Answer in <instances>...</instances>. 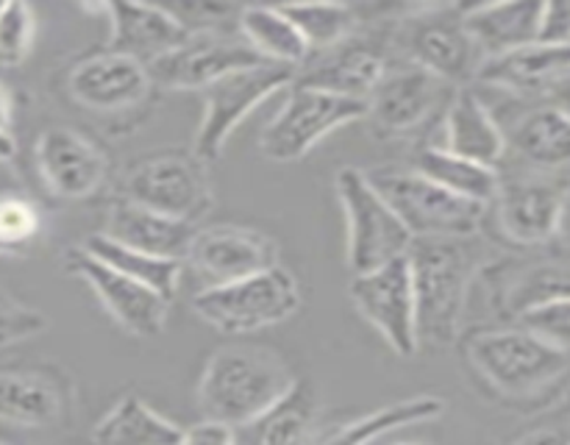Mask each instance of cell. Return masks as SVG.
Masks as SVG:
<instances>
[{
  "mask_svg": "<svg viewBox=\"0 0 570 445\" xmlns=\"http://www.w3.org/2000/svg\"><path fill=\"white\" fill-rule=\"evenodd\" d=\"M473 382L488 398L518 409H543L566 395L570 350L532 337L521 326L476 328L460 343Z\"/></svg>",
  "mask_w": 570,
  "mask_h": 445,
  "instance_id": "1",
  "label": "cell"
},
{
  "mask_svg": "<svg viewBox=\"0 0 570 445\" xmlns=\"http://www.w3.org/2000/svg\"><path fill=\"white\" fill-rule=\"evenodd\" d=\"M479 237V234H476ZM476 237H421L412 239L406 259L415 289L417 343L456 345L462 317L479 273L493 261Z\"/></svg>",
  "mask_w": 570,
  "mask_h": 445,
  "instance_id": "2",
  "label": "cell"
},
{
  "mask_svg": "<svg viewBox=\"0 0 570 445\" xmlns=\"http://www.w3.org/2000/svg\"><path fill=\"white\" fill-rule=\"evenodd\" d=\"M295 382L287 362L267 345L228 343L206 362L195 400L204 421L239 428L282 400Z\"/></svg>",
  "mask_w": 570,
  "mask_h": 445,
  "instance_id": "3",
  "label": "cell"
},
{
  "mask_svg": "<svg viewBox=\"0 0 570 445\" xmlns=\"http://www.w3.org/2000/svg\"><path fill=\"white\" fill-rule=\"evenodd\" d=\"M462 9L465 6L454 3L406 6L393 17L387 48L451 87H471L482 56L468 33Z\"/></svg>",
  "mask_w": 570,
  "mask_h": 445,
  "instance_id": "4",
  "label": "cell"
},
{
  "mask_svg": "<svg viewBox=\"0 0 570 445\" xmlns=\"http://www.w3.org/2000/svg\"><path fill=\"white\" fill-rule=\"evenodd\" d=\"M362 172L412 239L476 237L488 220V206L456 198L410 165H376Z\"/></svg>",
  "mask_w": 570,
  "mask_h": 445,
  "instance_id": "5",
  "label": "cell"
},
{
  "mask_svg": "<svg viewBox=\"0 0 570 445\" xmlns=\"http://www.w3.org/2000/svg\"><path fill=\"white\" fill-rule=\"evenodd\" d=\"M120 198L198 226L215 206L209 165H204L193 148L154 150L126 167Z\"/></svg>",
  "mask_w": 570,
  "mask_h": 445,
  "instance_id": "6",
  "label": "cell"
},
{
  "mask_svg": "<svg viewBox=\"0 0 570 445\" xmlns=\"http://www.w3.org/2000/svg\"><path fill=\"white\" fill-rule=\"evenodd\" d=\"M195 315L220 334L243 337L289 320L301 309V287L287 267H271L239 281L204 287L193 298Z\"/></svg>",
  "mask_w": 570,
  "mask_h": 445,
  "instance_id": "7",
  "label": "cell"
},
{
  "mask_svg": "<svg viewBox=\"0 0 570 445\" xmlns=\"http://www.w3.org/2000/svg\"><path fill=\"white\" fill-rule=\"evenodd\" d=\"M334 192L345 215L348 231V267L354 276L371 273L387 261L406 256L412 237L382 195L367 184L360 167H340L334 176Z\"/></svg>",
  "mask_w": 570,
  "mask_h": 445,
  "instance_id": "8",
  "label": "cell"
},
{
  "mask_svg": "<svg viewBox=\"0 0 570 445\" xmlns=\"http://www.w3.org/2000/svg\"><path fill=\"white\" fill-rule=\"evenodd\" d=\"M362 117H367V100L289 83L282 109L262 131L259 150L271 161L289 165V161L304 159L332 131Z\"/></svg>",
  "mask_w": 570,
  "mask_h": 445,
  "instance_id": "9",
  "label": "cell"
},
{
  "mask_svg": "<svg viewBox=\"0 0 570 445\" xmlns=\"http://www.w3.org/2000/svg\"><path fill=\"white\" fill-rule=\"evenodd\" d=\"M293 78V67L271 65V61H259V65L243 67V70L217 78L212 87L204 89V117H200L193 142L195 156L204 165L220 159L228 139L243 126L245 117L259 109L267 98L287 89Z\"/></svg>",
  "mask_w": 570,
  "mask_h": 445,
  "instance_id": "10",
  "label": "cell"
},
{
  "mask_svg": "<svg viewBox=\"0 0 570 445\" xmlns=\"http://www.w3.org/2000/svg\"><path fill=\"white\" fill-rule=\"evenodd\" d=\"M568 187L543 170L499 172V189L488 211L495 215V228L504 243L515 248H543L566 228Z\"/></svg>",
  "mask_w": 570,
  "mask_h": 445,
  "instance_id": "11",
  "label": "cell"
},
{
  "mask_svg": "<svg viewBox=\"0 0 570 445\" xmlns=\"http://www.w3.org/2000/svg\"><path fill=\"white\" fill-rule=\"evenodd\" d=\"M282 265V245L271 234L237 222L195 228L184 267H193L206 287L239 281Z\"/></svg>",
  "mask_w": 570,
  "mask_h": 445,
  "instance_id": "12",
  "label": "cell"
},
{
  "mask_svg": "<svg viewBox=\"0 0 570 445\" xmlns=\"http://www.w3.org/2000/svg\"><path fill=\"white\" fill-rule=\"evenodd\" d=\"M259 56L245 44V39L232 31L187 33L176 48L161 53L148 67L156 89L170 92H204L217 78L243 67L259 65Z\"/></svg>",
  "mask_w": 570,
  "mask_h": 445,
  "instance_id": "13",
  "label": "cell"
},
{
  "mask_svg": "<svg viewBox=\"0 0 570 445\" xmlns=\"http://www.w3.org/2000/svg\"><path fill=\"white\" fill-rule=\"evenodd\" d=\"M65 270L87 284L100 300L106 315L131 337H159L170 317V300L156 295L145 284L122 276L92 254L76 245L65 254Z\"/></svg>",
  "mask_w": 570,
  "mask_h": 445,
  "instance_id": "14",
  "label": "cell"
},
{
  "mask_svg": "<svg viewBox=\"0 0 570 445\" xmlns=\"http://www.w3.org/2000/svg\"><path fill=\"white\" fill-rule=\"evenodd\" d=\"M456 89L460 87L440 81L438 76L410 61H401V65L387 67L382 81L371 92L367 117L376 122L379 131L404 137V134L432 126L438 117L443 120Z\"/></svg>",
  "mask_w": 570,
  "mask_h": 445,
  "instance_id": "15",
  "label": "cell"
},
{
  "mask_svg": "<svg viewBox=\"0 0 570 445\" xmlns=\"http://www.w3.org/2000/svg\"><path fill=\"white\" fill-rule=\"evenodd\" d=\"M348 293L360 315L382 334L384 343L395 354L404 359L417 354L421 343H417L415 289H412V270L406 256L354 276Z\"/></svg>",
  "mask_w": 570,
  "mask_h": 445,
  "instance_id": "16",
  "label": "cell"
},
{
  "mask_svg": "<svg viewBox=\"0 0 570 445\" xmlns=\"http://www.w3.org/2000/svg\"><path fill=\"white\" fill-rule=\"evenodd\" d=\"M39 181L59 200H89L109 181V159L98 142L70 126H48L33 142Z\"/></svg>",
  "mask_w": 570,
  "mask_h": 445,
  "instance_id": "17",
  "label": "cell"
},
{
  "mask_svg": "<svg viewBox=\"0 0 570 445\" xmlns=\"http://www.w3.org/2000/svg\"><path fill=\"white\" fill-rule=\"evenodd\" d=\"M473 81L504 92L521 103H566L570 81V48L532 42L512 53L484 59Z\"/></svg>",
  "mask_w": 570,
  "mask_h": 445,
  "instance_id": "18",
  "label": "cell"
},
{
  "mask_svg": "<svg viewBox=\"0 0 570 445\" xmlns=\"http://www.w3.org/2000/svg\"><path fill=\"white\" fill-rule=\"evenodd\" d=\"M154 89L142 61L106 48L83 56L67 76L70 98L92 115H126L142 109L154 98Z\"/></svg>",
  "mask_w": 570,
  "mask_h": 445,
  "instance_id": "19",
  "label": "cell"
},
{
  "mask_svg": "<svg viewBox=\"0 0 570 445\" xmlns=\"http://www.w3.org/2000/svg\"><path fill=\"white\" fill-rule=\"evenodd\" d=\"M390 67L387 39L354 37L326 50H309L304 65L295 70L293 83L367 100Z\"/></svg>",
  "mask_w": 570,
  "mask_h": 445,
  "instance_id": "20",
  "label": "cell"
},
{
  "mask_svg": "<svg viewBox=\"0 0 570 445\" xmlns=\"http://www.w3.org/2000/svg\"><path fill=\"white\" fill-rule=\"evenodd\" d=\"M76 387L56 365L0 370V423L17 428H56L72 421Z\"/></svg>",
  "mask_w": 570,
  "mask_h": 445,
  "instance_id": "21",
  "label": "cell"
},
{
  "mask_svg": "<svg viewBox=\"0 0 570 445\" xmlns=\"http://www.w3.org/2000/svg\"><path fill=\"white\" fill-rule=\"evenodd\" d=\"M476 281L488 289L490 309L499 320L515 323L523 312L549 300L568 298V265L566 259H507L490 261Z\"/></svg>",
  "mask_w": 570,
  "mask_h": 445,
  "instance_id": "22",
  "label": "cell"
},
{
  "mask_svg": "<svg viewBox=\"0 0 570 445\" xmlns=\"http://www.w3.org/2000/svg\"><path fill=\"white\" fill-rule=\"evenodd\" d=\"M195 228H198L195 222L159 215V211H150L117 195L111 200L109 211H106V222L100 234L126 245V248L156 256V259L184 261Z\"/></svg>",
  "mask_w": 570,
  "mask_h": 445,
  "instance_id": "23",
  "label": "cell"
},
{
  "mask_svg": "<svg viewBox=\"0 0 570 445\" xmlns=\"http://www.w3.org/2000/svg\"><path fill=\"white\" fill-rule=\"evenodd\" d=\"M100 14L109 20L106 50L137 59L142 65H150L187 37V31L178 26V20L165 6L100 3Z\"/></svg>",
  "mask_w": 570,
  "mask_h": 445,
  "instance_id": "24",
  "label": "cell"
},
{
  "mask_svg": "<svg viewBox=\"0 0 570 445\" xmlns=\"http://www.w3.org/2000/svg\"><path fill=\"white\" fill-rule=\"evenodd\" d=\"M443 145L440 148L462 156V159L479 161L484 167L499 170L507 156L504 131L499 126V117L493 115L476 87H460L451 98L449 109L443 115Z\"/></svg>",
  "mask_w": 570,
  "mask_h": 445,
  "instance_id": "25",
  "label": "cell"
},
{
  "mask_svg": "<svg viewBox=\"0 0 570 445\" xmlns=\"http://www.w3.org/2000/svg\"><path fill=\"white\" fill-rule=\"evenodd\" d=\"M504 131L507 150L532 170H560L570 154V117L566 103H532Z\"/></svg>",
  "mask_w": 570,
  "mask_h": 445,
  "instance_id": "26",
  "label": "cell"
},
{
  "mask_svg": "<svg viewBox=\"0 0 570 445\" xmlns=\"http://www.w3.org/2000/svg\"><path fill=\"white\" fill-rule=\"evenodd\" d=\"M540 14H543V3H532V0L482 3L462 9V20H465L468 33H471L482 61L538 42Z\"/></svg>",
  "mask_w": 570,
  "mask_h": 445,
  "instance_id": "27",
  "label": "cell"
},
{
  "mask_svg": "<svg viewBox=\"0 0 570 445\" xmlns=\"http://www.w3.org/2000/svg\"><path fill=\"white\" fill-rule=\"evenodd\" d=\"M317 437V395L306 382H295L282 400L245 426L234 428L237 445H312Z\"/></svg>",
  "mask_w": 570,
  "mask_h": 445,
  "instance_id": "28",
  "label": "cell"
},
{
  "mask_svg": "<svg viewBox=\"0 0 570 445\" xmlns=\"http://www.w3.org/2000/svg\"><path fill=\"white\" fill-rule=\"evenodd\" d=\"M184 428L145 404L122 395L92 428V445H178Z\"/></svg>",
  "mask_w": 570,
  "mask_h": 445,
  "instance_id": "29",
  "label": "cell"
},
{
  "mask_svg": "<svg viewBox=\"0 0 570 445\" xmlns=\"http://www.w3.org/2000/svg\"><path fill=\"white\" fill-rule=\"evenodd\" d=\"M237 31L262 61L298 70L309 56L304 37L293 26L282 6H243L237 17Z\"/></svg>",
  "mask_w": 570,
  "mask_h": 445,
  "instance_id": "30",
  "label": "cell"
},
{
  "mask_svg": "<svg viewBox=\"0 0 570 445\" xmlns=\"http://www.w3.org/2000/svg\"><path fill=\"white\" fill-rule=\"evenodd\" d=\"M443 412L445 400L438 398V395H412V398L382 406V409L371 412V415L343 423V426L312 439V445H371L382 439L384 434L395 432V428L429 423L443 415Z\"/></svg>",
  "mask_w": 570,
  "mask_h": 445,
  "instance_id": "31",
  "label": "cell"
},
{
  "mask_svg": "<svg viewBox=\"0 0 570 445\" xmlns=\"http://www.w3.org/2000/svg\"><path fill=\"white\" fill-rule=\"evenodd\" d=\"M412 170L426 176L438 187L449 189L456 198L473 200V204L490 206L499 189V170L484 167L479 161L462 159V156L451 154V150L440 148V145H423L412 156Z\"/></svg>",
  "mask_w": 570,
  "mask_h": 445,
  "instance_id": "32",
  "label": "cell"
},
{
  "mask_svg": "<svg viewBox=\"0 0 570 445\" xmlns=\"http://www.w3.org/2000/svg\"><path fill=\"white\" fill-rule=\"evenodd\" d=\"M81 248L87 250V254H92L95 259L104 261V265L115 267V270L122 273V276L150 287L156 295L170 300V304L173 298H176L178 281H181V273H184V261L156 259V256L142 254V250L126 248V245L104 237L100 231L89 234V237L81 243Z\"/></svg>",
  "mask_w": 570,
  "mask_h": 445,
  "instance_id": "33",
  "label": "cell"
},
{
  "mask_svg": "<svg viewBox=\"0 0 570 445\" xmlns=\"http://www.w3.org/2000/svg\"><path fill=\"white\" fill-rule=\"evenodd\" d=\"M284 14L293 20L309 50H326L354 37L356 28L365 22L360 6L345 3H289L282 6Z\"/></svg>",
  "mask_w": 570,
  "mask_h": 445,
  "instance_id": "34",
  "label": "cell"
},
{
  "mask_svg": "<svg viewBox=\"0 0 570 445\" xmlns=\"http://www.w3.org/2000/svg\"><path fill=\"white\" fill-rule=\"evenodd\" d=\"M42 228V209L26 192L0 195V256L28 254Z\"/></svg>",
  "mask_w": 570,
  "mask_h": 445,
  "instance_id": "35",
  "label": "cell"
},
{
  "mask_svg": "<svg viewBox=\"0 0 570 445\" xmlns=\"http://www.w3.org/2000/svg\"><path fill=\"white\" fill-rule=\"evenodd\" d=\"M37 39V14L28 3H0V67H20Z\"/></svg>",
  "mask_w": 570,
  "mask_h": 445,
  "instance_id": "36",
  "label": "cell"
},
{
  "mask_svg": "<svg viewBox=\"0 0 570 445\" xmlns=\"http://www.w3.org/2000/svg\"><path fill=\"white\" fill-rule=\"evenodd\" d=\"M515 326H521L523 332H529L532 337L543 339V343L554 345V348L570 350V304L568 298L562 300H549V304H540L534 309L523 312L515 320Z\"/></svg>",
  "mask_w": 570,
  "mask_h": 445,
  "instance_id": "37",
  "label": "cell"
},
{
  "mask_svg": "<svg viewBox=\"0 0 570 445\" xmlns=\"http://www.w3.org/2000/svg\"><path fill=\"white\" fill-rule=\"evenodd\" d=\"M45 326L48 320L37 306H28L26 300L0 287V348L37 337L45 332Z\"/></svg>",
  "mask_w": 570,
  "mask_h": 445,
  "instance_id": "38",
  "label": "cell"
},
{
  "mask_svg": "<svg viewBox=\"0 0 570 445\" xmlns=\"http://www.w3.org/2000/svg\"><path fill=\"white\" fill-rule=\"evenodd\" d=\"M178 26L187 33H204V31H228L226 26H237L239 6L232 3H173L165 6Z\"/></svg>",
  "mask_w": 570,
  "mask_h": 445,
  "instance_id": "39",
  "label": "cell"
},
{
  "mask_svg": "<svg viewBox=\"0 0 570 445\" xmlns=\"http://www.w3.org/2000/svg\"><path fill=\"white\" fill-rule=\"evenodd\" d=\"M538 42L562 44V48H568L570 6L566 0H551V3H543V14H540V26H538Z\"/></svg>",
  "mask_w": 570,
  "mask_h": 445,
  "instance_id": "40",
  "label": "cell"
},
{
  "mask_svg": "<svg viewBox=\"0 0 570 445\" xmlns=\"http://www.w3.org/2000/svg\"><path fill=\"white\" fill-rule=\"evenodd\" d=\"M178 445H237L234 428L217 421H200L193 428H184Z\"/></svg>",
  "mask_w": 570,
  "mask_h": 445,
  "instance_id": "41",
  "label": "cell"
},
{
  "mask_svg": "<svg viewBox=\"0 0 570 445\" xmlns=\"http://www.w3.org/2000/svg\"><path fill=\"white\" fill-rule=\"evenodd\" d=\"M512 445H570L568 423L554 421L546 423V426H534L529 432H523Z\"/></svg>",
  "mask_w": 570,
  "mask_h": 445,
  "instance_id": "42",
  "label": "cell"
},
{
  "mask_svg": "<svg viewBox=\"0 0 570 445\" xmlns=\"http://www.w3.org/2000/svg\"><path fill=\"white\" fill-rule=\"evenodd\" d=\"M14 192H26L20 181V172L14 170L11 161H0V195H14Z\"/></svg>",
  "mask_w": 570,
  "mask_h": 445,
  "instance_id": "43",
  "label": "cell"
},
{
  "mask_svg": "<svg viewBox=\"0 0 570 445\" xmlns=\"http://www.w3.org/2000/svg\"><path fill=\"white\" fill-rule=\"evenodd\" d=\"M11 122H14V98L11 89L0 81V131L11 134Z\"/></svg>",
  "mask_w": 570,
  "mask_h": 445,
  "instance_id": "44",
  "label": "cell"
},
{
  "mask_svg": "<svg viewBox=\"0 0 570 445\" xmlns=\"http://www.w3.org/2000/svg\"><path fill=\"white\" fill-rule=\"evenodd\" d=\"M17 154V142L14 134H3L0 131V161H11Z\"/></svg>",
  "mask_w": 570,
  "mask_h": 445,
  "instance_id": "45",
  "label": "cell"
},
{
  "mask_svg": "<svg viewBox=\"0 0 570 445\" xmlns=\"http://www.w3.org/2000/svg\"><path fill=\"white\" fill-rule=\"evenodd\" d=\"M393 445H412V443H393Z\"/></svg>",
  "mask_w": 570,
  "mask_h": 445,
  "instance_id": "46",
  "label": "cell"
},
{
  "mask_svg": "<svg viewBox=\"0 0 570 445\" xmlns=\"http://www.w3.org/2000/svg\"><path fill=\"white\" fill-rule=\"evenodd\" d=\"M0 445H3V443H0Z\"/></svg>",
  "mask_w": 570,
  "mask_h": 445,
  "instance_id": "47",
  "label": "cell"
}]
</instances>
